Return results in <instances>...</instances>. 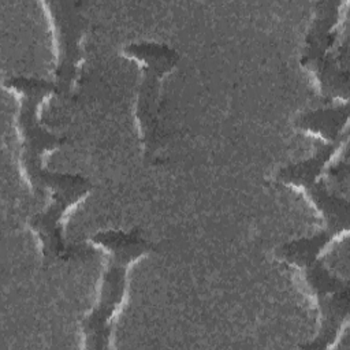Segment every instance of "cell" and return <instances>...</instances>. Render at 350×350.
Returning <instances> with one entry per match:
<instances>
[{"label":"cell","instance_id":"cell-2","mask_svg":"<svg viewBox=\"0 0 350 350\" xmlns=\"http://www.w3.org/2000/svg\"><path fill=\"white\" fill-rule=\"evenodd\" d=\"M90 242L107 253L94 305L81 323L82 347L105 350L111 347L115 319L126 299L129 271L135 261L152 253L154 245L138 227L130 230H103Z\"/></svg>","mask_w":350,"mask_h":350},{"label":"cell","instance_id":"cell-3","mask_svg":"<svg viewBox=\"0 0 350 350\" xmlns=\"http://www.w3.org/2000/svg\"><path fill=\"white\" fill-rule=\"evenodd\" d=\"M329 239L320 231L293 239L276 249V256L299 268L308 293L313 297L317 314V334L301 349L319 350L332 347L349 319V282L332 273L320 258Z\"/></svg>","mask_w":350,"mask_h":350},{"label":"cell","instance_id":"cell-4","mask_svg":"<svg viewBox=\"0 0 350 350\" xmlns=\"http://www.w3.org/2000/svg\"><path fill=\"white\" fill-rule=\"evenodd\" d=\"M347 1L325 0L314 4L305 36L301 66L313 74L324 104L349 101L347 36L340 37L342 7Z\"/></svg>","mask_w":350,"mask_h":350},{"label":"cell","instance_id":"cell-7","mask_svg":"<svg viewBox=\"0 0 350 350\" xmlns=\"http://www.w3.org/2000/svg\"><path fill=\"white\" fill-rule=\"evenodd\" d=\"M349 101L324 104L309 109L294 120V126L302 131L317 135L321 141L335 142L349 139Z\"/></svg>","mask_w":350,"mask_h":350},{"label":"cell","instance_id":"cell-5","mask_svg":"<svg viewBox=\"0 0 350 350\" xmlns=\"http://www.w3.org/2000/svg\"><path fill=\"white\" fill-rule=\"evenodd\" d=\"M123 56L139 64L141 78L135 97V120L146 161L154 160L161 145V82L178 64L179 53L168 44L156 41L129 42Z\"/></svg>","mask_w":350,"mask_h":350},{"label":"cell","instance_id":"cell-6","mask_svg":"<svg viewBox=\"0 0 350 350\" xmlns=\"http://www.w3.org/2000/svg\"><path fill=\"white\" fill-rule=\"evenodd\" d=\"M49 21L53 48L55 71L53 82L59 97L72 94L81 64L83 62V36L88 30V19L75 1H42Z\"/></svg>","mask_w":350,"mask_h":350},{"label":"cell","instance_id":"cell-1","mask_svg":"<svg viewBox=\"0 0 350 350\" xmlns=\"http://www.w3.org/2000/svg\"><path fill=\"white\" fill-rule=\"evenodd\" d=\"M7 90L18 96L15 127L19 139L18 161L22 176L36 198H46V205L55 209L71 211L90 191L92 182L81 174L56 172L45 167L48 152L57 150L66 138L48 130L40 118L44 101L56 94L53 81L10 75L3 81Z\"/></svg>","mask_w":350,"mask_h":350}]
</instances>
